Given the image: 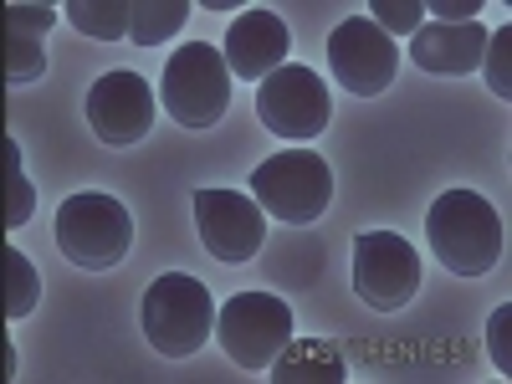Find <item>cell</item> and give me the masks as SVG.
Returning <instances> with one entry per match:
<instances>
[{"instance_id": "obj_19", "label": "cell", "mask_w": 512, "mask_h": 384, "mask_svg": "<svg viewBox=\"0 0 512 384\" xmlns=\"http://www.w3.org/2000/svg\"><path fill=\"white\" fill-rule=\"evenodd\" d=\"M47 72V47L36 36H21V31H6V82L21 88V82H36Z\"/></svg>"}, {"instance_id": "obj_12", "label": "cell", "mask_w": 512, "mask_h": 384, "mask_svg": "<svg viewBox=\"0 0 512 384\" xmlns=\"http://www.w3.org/2000/svg\"><path fill=\"white\" fill-rule=\"evenodd\" d=\"M287 47H292L287 26H282L272 11H262V6H256V11H241V16L231 21L221 57H226L231 77H246V82H267L277 67H287Z\"/></svg>"}, {"instance_id": "obj_10", "label": "cell", "mask_w": 512, "mask_h": 384, "mask_svg": "<svg viewBox=\"0 0 512 384\" xmlns=\"http://www.w3.org/2000/svg\"><path fill=\"white\" fill-rule=\"evenodd\" d=\"M195 231L216 262H251L267 241V210L236 190H195Z\"/></svg>"}, {"instance_id": "obj_20", "label": "cell", "mask_w": 512, "mask_h": 384, "mask_svg": "<svg viewBox=\"0 0 512 384\" xmlns=\"http://www.w3.org/2000/svg\"><path fill=\"white\" fill-rule=\"evenodd\" d=\"M512 26L502 31H487V52H482V77H487V88L507 103L512 98Z\"/></svg>"}, {"instance_id": "obj_6", "label": "cell", "mask_w": 512, "mask_h": 384, "mask_svg": "<svg viewBox=\"0 0 512 384\" xmlns=\"http://www.w3.org/2000/svg\"><path fill=\"white\" fill-rule=\"evenodd\" d=\"M292 308L277 292H236L216 313V338L231 364L241 369H272V359L292 344Z\"/></svg>"}, {"instance_id": "obj_1", "label": "cell", "mask_w": 512, "mask_h": 384, "mask_svg": "<svg viewBox=\"0 0 512 384\" xmlns=\"http://www.w3.org/2000/svg\"><path fill=\"white\" fill-rule=\"evenodd\" d=\"M425 241L456 277H487L502 262V216L477 190H446L425 210Z\"/></svg>"}, {"instance_id": "obj_5", "label": "cell", "mask_w": 512, "mask_h": 384, "mask_svg": "<svg viewBox=\"0 0 512 384\" xmlns=\"http://www.w3.org/2000/svg\"><path fill=\"white\" fill-rule=\"evenodd\" d=\"M251 200L287 226H313L333 200V169L308 149L272 154L251 169Z\"/></svg>"}, {"instance_id": "obj_4", "label": "cell", "mask_w": 512, "mask_h": 384, "mask_svg": "<svg viewBox=\"0 0 512 384\" xmlns=\"http://www.w3.org/2000/svg\"><path fill=\"white\" fill-rule=\"evenodd\" d=\"M159 103L180 128H216L231 108V67L210 41H185L159 72Z\"/></svg>"}, {"instance_id": "obj_9", "label": "cell", "mask_w": 512, "mask_h": 384, "mask_svg": "<svg viewBox=\"0 0 512 384\" xmlns=\"http://www.w3.org/2000/svg\"><path fill=\"white\" fill-rule=\"evenodd\" d=\"M328 67H333L344 93L379 98L400 72V47H395V36H384L369 16H349L328 36Z\"/></svg>"}, {"instance_id": "obj_14", "label": "cell", "mask_w": 512, "mask_h": 384, "mask_svg": "<svg viewBox=\"0 0 512 384\" xmlns=\"http://www.w3.org/2000/svg\"><path fill=\"white\" fill-rule=\"evenodd\" d=\"M277 384H344V354H338L333 344H323V338H297L272 359L267 369Z\"/></svg>"}, {"instance_id": "obj_17", "label": "cell", "mask_w": 512, "mask_h": 384, "mask_svg": "<svg viewBox=\"0 0 512 384\" xmlns=\"http://www.w3.org/2000/svg\"><path fill=\"white\" fill-rule=\"evenodd\" d=\"M41 303V277L36 267L26 262V256L16 246H6V318H31V308Z\"/></svg>"}, {"instance_id": "obj_7", "label": "cell", "mask_w": 512, "mask_h": 384, "mask_svg": "<svg viewBox=\"0 0 512 384\" xmlns=\"http://www.w3.org/2000/svg\"><path fill=\"white\" fill-rule=\"evenodd\" d=\"M354 292H359V303L374 308V313H400L410 297L420 292V251L395 236V231H364L354 236Z\"/></svg>"}, {"instance_id": "obj_8", "label": "cell", "mask_w": 512, "mask_h": 384, "mask_svg": "<svg viewBox=\"0 0 512 384\" xmlns=\"http://www.w3.org/2000/svg\"><path fill=\"white\" fill-rule=\"evenodd\" d=\"M328 113H333V103H328L323 77L313 67H303V62H287L267 82H256V118L287 144L318 139L328 128Z\"/></svg>"}, {"instance_id": "obj_15", "label": "cell", "mask_w": 512, "mask_h": 384, "mask_svg": "<svg viewBox=\"0 0 512 384\" xmlns=\"http://www.w3.org/2000/svg\"><path fill=\"white\" fill-rule=\"evenodd\" d=\"M72 21V31L98 36V41H123L134 31V0H72L62 11Z\"/></svg>"}, {"instance_id": "obj_11", "label": "cell", "mask_w": 512, "mask_h": 384, "mask_svg": "<svg viewBox=\"0 0 512 384\" xmlns=\"http://www.w3.org/2000/svg\"><path fill=\"white\" fill-rule=\"evenodd\" d=\"M88 123H93V134L108 149H128V144L149 139V128H154V88L134 67L103 72L93 82V93H88Z\"/></svg>"}, {"instance_id": "obj_3", "label": "cell", "mask_w": 512, "mask_h": 384, "mask_svg": "<svg viewBox=\"0 0 512 384\" xmlns=\"http://www.w3.org/2000/svg\"><path fill=\"white\" fill-rule=\"evenodd\" d=\"M134 246V216L103 190H77L57 205V251L82 272L118 267Z\"/></svg>"}, {"instance_id": "obj_23", "label": "cell", "mask_w": 512, "mask_h": 384, "mask_svg": "<svg viewBox=\"0 0 512 384\" xmlns=\"http://www.w3.org/2000/svg\"><path fill=\"white\" fill-rule=\"evenodd\" d=\"M52 21H57L52 6H6V31H21V36H36V41L52 31Z\"/></svg>"}, {"instance_id": "obj_21", "label": "cell", "mask_w": 512, "mask_h": 384, "mask_svg": "<svg viewBox=\"0 0 512 384\" xmlns=\"http://www.w3.org/2000/svg\"><path fill=\"white\" fill-rule=\"evenodd\" d=\"M384 36H395V31H405V36H415L420 26H425V0H374V16H369Z\"/></svg>"}, {"instance_id": "obj_13", "label": "cell", "mask_w": 512, "mask_h": 384, "mask_svg": "<svg viewBox=\"0 0 512 384\" xmlns=\"http://www.w3.org/2000/svg\"><path fill=\"white\" fill-rule=\"evenodd\" d=\"M482 52H487V31L477 21L466 26H441V21H425L415 36H410V57L420 72L431 77H466L482 67Z\"/></svg>"}, {"instance_id": "obj_16", "label": "cell", "mask_w": 512, "mask_h": 384, "mask_svg": "<svg viewBox=\"0 0 512 384\" xmlns=\"http://www.w3.org/2000/svg\"><path fill=\"white\" fill-rule=\"evenodd\" d=\"M190 21V6L185 0H134V36L139 47H159V41H169L180 26Z\"/></svg>"}, {"instance_id": "obj_24", "label": "cell", "mask_w": 512, "mask_h": 384, "mask_svg": "<svg viewBox=\"0 0 512 384\" xmlns=\"http://www.w3.org/2000/svg\"><path fill=\"white\" fill-rule=\"evenodd\" d=\"M482 16V0H425V21H441V26H466Z\"/></svg>"}, {"instance_id": "obj_2", "label": "cell", "mask_w": 512, "mask_h": 384, "mask_svg": "<svg viewBox=\"0 0 512 384\" xmlns=\"http://www.w3.org/2000/svg\"><path fill=\"white\" fill-rule=\"evenodd\" d=\"M149 349L164 359H190L210 344L216 333V297L205 292V282H195L190 272H164L149 282L144 308H139Z\"/></svg>"}, {"instance_id": "obj_18", "label": "cell", "mask_w": 512, "mask_h": 384, "mask_svg": "<svg viewBox=\"0 0 512 384\" xmlns=\"http://www.w3.org/2000/svg\"><path fill=\"white\" fill-rule=\"evenodd\" d=\"M31 216H36V190H31V180L21 175V144L6 139V236L21 231Z\"/></svg>"}, {"instance_id": "obj_22", "label": "cell", "mask_w": 512, "mask_h": 384, "mask_svg": "<svg viewBox=\"0 0 512 384\" xmlns=\"http://www.w3.org/2000/svg\"><path fill=\"white\" fill-rule=\"evenodd\" d=\"M507 328H512V303H502L487 323V354H492L502 379H512V338H507Z\"/></svg>"}]
</instances>
